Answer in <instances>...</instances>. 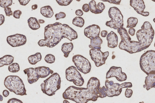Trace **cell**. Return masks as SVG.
<instances>
[{"label":"cell","instance_id":"20","mask_svg":"<svg viewBox=\"0 0 155 103\" xmlns=\"http://www.w3.org/2000/svg\"><path fill=\"white\" fill-rule=\"evenodd\" d=\"M28 22L29 27L32 30H38L40 27L38 21L35 18H30L28 20Z\"/></svg>","mask_w":155,"mask_h":103},{"label":"cell","instance_id":"8","mask_svg":"<svg viewBox=\"0 0 155 103\" xmlns=\"http://www.w3.org/2000/svg\"><path fill=\"white\" fill-rule=\"evenodd\" d=\"M73 62L80 72L84 74L90 73L91 69V65L89 61L83 56L77 54L74 56Z\"/></svg>","mask_w":155,"mask_h":103},{"label":"cell","instance_id":"29","mask_svg":"<svg viewBox=\"0 0 155 103\" xmlns=\"http://www.w3.org/2000/svg\"><path fill=\"white\" fill-rule=\"evenodd\" d=\"M66 14L64 12H60L59 13L56 14L55 15L56 20H59L60 18H63L65 17Z\"/></svg>","mask_w":155,"mask_h":103},{"label":"cell","instance_id":"17","mask_svg":"<svg viewBox=\"0 0 155 103\" xmlns=\"http://www.w3.org/2000/svg\"><path fill=\"white\" fill-rule=\"evenodd\" d=\"M40 13L43 16L47 18H51L54 15V12L52 8L50 6H47L42 7Z\"/></svg>","mask_w":155,"mask_h":103},{"label":"cell","instance_id":"32","mask_svg":"<svg viewBox=\"0 0 155 103\" xmlns=\"http://www.w3.org/2000/svg\"><path fill=\"white\" fill-rule=\"evenodd\" d=\"M133 93V91L132 90L127 88L126 89L125 95L126 97L129 98L132 96Z\"/></svg>","mask_w":155,"mask_h":103},{"label":"cell","instance_id":"27","mask_svg":"<svg viewBox=\"0 0 155 103\" xmlns=\"http://www.w3.org/2000/svg\"><path fill=\"white\" fill-rule=\"evenodd\" d=\"M44 60L47 63L52 64L55 62V58L53 55L49 54L46 56Z\"/></svg>","mask_w":155,"mask_h":103},{"label":"cell","instance_id":"43","mask_svg":"<svg viewBox=\"0 0 155 103\" xmlns=\"http://www.w3.org/2000/svg\"><path fill=\"white\" fill-rule=\"evenodd\" d=\"M38 22L40 24H44L45 22V21L43 20L39 19L38 20Z\"/></svg>","mask_w":155,"mask_h":103},{"label":"cell","instance_id":"13","mask_svg":"<svg viewBox=\"0 0 155 103\" xmlns=\"http://www.w3.org/2000/svg\"><path fill=\"white\" fill-rule=\"evenodd\" d=\"M130 6L139 14L144 16L149 15L148 12H144L145 6L143 0H130Z\"/></svg>","mask_w":155,"mask_h":103},{"label":"cell","instance_id":"24","mask_svg":"<svg viewBox=\"0 0 155 103\" xmlns=\"http://www.w3.org/2000/svg\"><path fill=\"white\" fill-rule=\"evenodd\" d=\"M138 20L137 18L131 17L128 18L127 28H134L138 24Z\"/></svg>","mask_w":155,"mask_h":103},{"label":"cell","instance_id":"5","mask_svg":"<svg viewBox=\"0 0 155 103\" xmlns=\"http://www.w3.org/2000/svg\"><path fill=\"white\" fill-rule=\"evenodd\" d=\"M23 72L27 75L28 81L30 84L36 82L40 78H46L54 73L53 70L45 66L27 68Z\"/></svg>","mask_w":155,"mask_h":103},{"label":"cell","instance_id":"22","mask_svg":"<svg viewBox=\"0 0 155 103\" xmlns=\"http://www.w3.org/2000/svg\"><path fill=\"white\" fill-rule=\"evenodd\" d=\"M90 11L91 12L95 14H99L102 12L97 8L96 2L95 0H92L89 3Z\"/></svg>","mask_w":155,"mask_h":103},{"label":"cell","instance_id":"31","mask_svg":"<svg viewBox=\"0 0 155 103\" xmlns=\"http://www.w3.org/2000/svg\"><path fill=\"white\" fill-rule=\"evenodd\" d=\"M22 14V12L20 10H16L14 12L13 16L16 18L19 19L20 18V16Z\"/></svg>","mask_w":155,"mask_h":103},{"label":"cell","instance_id":"42","mask_svg":"<svg viewBox=\"0 0 155 103\" xmlns=\"http://www.w3.org/2000/svg\"><path fill=\"white\" fill-rule=\"evenodd\" d=\"M38 8V5L37 4H34L32 6V9L33 10H36Z\"/></svg>","mask_w":155,"mask_h":103},{"label":"cell","instance_id":"35","mask_svg":"<svg viewBox=\"0 0 155 103\" xmlns=\"http://www.w3.org/2000/svg\"><path fill=\"white\" fill-rule=\"evenodd\" d=\"M82 10L84 12H87L90 11V7L89 4H85L83 5L82 7Z\"/></svg>","mask_w":155,"mask_h":103},{"label":"cell","instance_id":"40","mask_svg":"<svg viewBox=\"0 0 155 103\" xmlns=\"http://www.w3.org/2000/svg\"><path fill=\"white\" fill-rule=\"evenodd\" d=\"M108 35V31L106 30L102 31L101 33V36L103 37H106Z\"/></svg>","mask_w":155,"mask_h":103},{"label":"cell","instance_id":"36","mask_svg":"<svg viewBox=\"0 0 155 103\" xmlns=\"http://www.w3.org/2000/svg\"><path fill=\"white\" fill-rule=\"evenodd\" d=\"M31 0H18L21 5L26 6L29 3Z\"/></svg>","mask_w":155,"mask_h":103},{"label":"cell","instance_id":"19","mask_svg":"<svg viewBox=\"0 0 155 103\" xmlns=\"http://www.w3.org/2000/svg\"><path fill=\"white\" fill-rule=\"evenodd\" d=\"M14 57L11 55H6L0 59V67L4 65L11 64L13 62Z\"/></svg>","mask_w":155,"mask_h":103},{"label":"cell","instance_id":"12","mask_svg":"<svg viewBox=\"0 0 155 103\" xmlns=\"http://www.w3.org/2000/svg\"><path fill=\"white\" fill-rule=\"evenodd\" d=\"M115 77L120 82L125 81L127 79L126 74L122 72L121 68L115 66L111 67L106 74V79Z\"/></svg>","mask_w":155,"mask_h":103},{"label":"cell","instance_id":"14","mask_svg":"<svg viewBox=\"0 0 155 103\" xmlns=\"http://www.w3.org/2000/svg\"><path fill=\"white\" fill-rule=\"evenodd\" d=\"M100 32V27L97 25L93 24L86 28L84 31V33L88 38L91 40L99 37Z\"/></svg>","mask_w":155,"mask_h":103},{"label":"cell","instance_id":"28","mask_svg":"<svg viewBox=\"0 0 155 103\" xmlns=\"http://www.w3.org/2000/svg\"><path fill=\"white\" fill-rule=\"evenodd\" d=\"M73 0H56L59 5L61 6H67L71 3Z\"/></svg>","mask_w":155,"mask_h":103},{"label":"cell","instance_id":"37","mask_svg":"<svg viewBox=\"0 0 155 103\" xmlns=\"http://www.w3.org/2000/svg\"><path fill=\"white\" fill-rule=\"evenodd\" d=\"M135 30L133 28H130L129 30V33L131 36H133L135 33Z\"/></svg>","mask_w":155,"mask_h":103},{"label":"cell","instance_id":"6","mask_svg":"<svg viewBox=\"0 0 155 103\" xmlns=\"http://www.w3.org/2000/svg\"><path fill=\"white\" fill-rule=\"evenodd\" d=\"M108 14L111 20L106 22V25L107 26L115 30L124 27L123 16L118 8L111 7Z\"/></svg>","mask_w":155,"mask_h":103},{"label":"cell","instance_id":"23","mask_svg":"<svg viewBox=\"0 0 155 103\" xmlns=\"http://www.w3.org/2000/svg\"><path fill=\"white\" fill-rule=\"evenodd\" d=\"M73 24L75 26L82 28L84 25V19L80 16L76 17L73 19Z\"/></svg>","mask_w":155,"mask_h":103},{"label":"cell","instance_id":"34","mask_svg":"<svg viewBox=\"0 0 155 103\" xmlns=\"http://www.w3.org/2000/svg\"><path fill=\"white\" fill-rule=\"evenodd\" d=\"M97 7L98 9L102 12L104 10L106 7L104 4L101 2L98 3Z\"/></svg>","mask_w":155,"mask_h":103},{"label":"cell","instance_id":"30","mask_svg":"<svg viewBox=\"0 0 155 103\" xmlns=\"http://www.w3.org/2000/svg\"><path fill=\"white\" fill-rule=\"evenodd\" d=\"M4 9L7 16H11L13 15V13L11 10V8L7 7L4 8Z\"/></svg>","mask_w":155,"mask_h":103},{"label":"cell","instance_id":"25","mask_svg":"<svg viewBox=\"0 0 155 103\" xmlns=\"http://www.w3.org/2000/svg\"><path fill=\"white\" fill-rule=\"evenodd\" d=\"M8 70L10 72L16 73L20 71V67L18 63H14L9 66Z\"/></svg>","mask_w":155,"mask_h":103},{"label":"cell","instance_id":"9","mask_svg":"<svg viewBox=\"0 0 155 103\" xmlns=\"http://www.w3.org/2000/svg\"><path fill=\"white\" fill-rule=\"evenodd\" d=\"M66 78L70 82H73L75 85L81 87L84 83V79L81 74L74 66L69 67L66 70Z\"/></svg>","mask_w":155,"mask_h":103},{"label":"cell","instance_id":"46","mask_svg":"<svg viewBox=\"0 0 155 103\" xmlns=\"http://www.w3.org/2000/svg\"><path fill=\"white\" fill-rule=\"evenodd\" d=\"M152 1L155 2V0H152Z\"/></svg>","mask_w":155,"mask_h":103},{"label":"cell","instance_id":"18","mask_svg":"<svg viewBox=\"0 0 155 103\" xmlns=\"http://www.w3.org/2000/svg\"><path fill=\"white\" fill-rule=\"evenodd\" d=\"M74 47L72 43H64L62 47V51L64 54V57L66 58L68 57L70 52L73 50Z\"/></svg>","mask_w":155,"mask_h":103},{"label":"cell","instance_id":"2","mask_svg":"<svg viewBox=\"0 0 155 103\" xmlns=\"http://www.w3.org/2000/svg\"><path fill=\"white\" fill-rule=\"evenodd\" d=\"M44 39L40 40L38 44L40 47L53 48L63 38L70 41L78 38L77 32L68 25L56 22L49 24L45 28Z\"/></svg>","mask_w":155,"mask_h":103},{"label":"cell","instance_id":"1","mask_svg":"<svg viewBox=\"0 0 155 103\" xmlns=\"http://www.w3.org/2000/svg\"><path fill=\"white\" fill-rule=\"evenodd\" d=\"M63 96L65 100H72L77 103H87L91 100L96 101L98 98L106 97V89L104 86L100 87L99 79L92 77L88 82L87 88L70 86L63 93Z\"/></svg>","mask_w":155,"mask_h":103},{"label":"cell","instance_id":"33","mask_svg":"<svg viewBox=\"0 0 155 103\" xmlns=\"http://www.w3.org/2000/svg\"><path fill=\"white\" fill-rule=\"evenodd\" d=\"M7 103H22L23 102L20 100L16 99L15 98H13L9 99L7 102Z\"/></svg>","mask_w":155,"mask_h":103},{"label":"cell","instance_id":"41","mask_svg":"<svg viewBox=\"0 0 155 103\" xmlns=\"http://www.w3.org/2000/svg\"><path fill=\"white\" fill-rule=\"evenodd\" d=\"M9 92L7 90H4L3 93V94L5 97H7L9 95Z\"/></svg>","mask_w":155,"mask_h":103},{"label":"cell","instance_id":"11","mask_svg":"<svg viewBox=\"0 0 155 103\" xmlns=\"http://www.w3.org/2000/svg\"><path fill=\"white\" fill-rule=\"evenodd\" d=\"M26 41V37L25 35L19 34L9 36L7 38L8 43L13 47L24 45Z\"/></svg>","mask_w":155,"mask_h":103},{"label":"cell","instance_id":"16","mask_svg":"<svg viewBox=\"0 0 155 103\" xmlns=\"http://www.w3.org/2000/svg\"><path fill=\"white\" fill-rule=\"evenodd\" d=\"M103 43V41L99 36L91 40L90 45H89V48L91 49H101V45Z\"/></svg>","mask_w":155,"mask_h":103},{"label":"cell","instance_id":"38","mask_svg":"<svg viewBox=\"0 0 155 103\" xmlns=\"http://www.w3.org/2000/svg\"><path fill=\"white\" fill-rule=\"evenodd\" d=\"M76 15L77 16H83V11L81 10V9H78L76 11Z\"/></svg>","mask_w":155,"mask_h":103},{"label":"cell","instance_id":"3","mask_svg":"<svg viewBox=\"0 0 155 103\" xmlns=\"http://www.w3.org/2000/svg\"><path fill=\"white\" fill-rule=\"evenodd\" d=\"M61 81L59 74L54 73L41 84V90L46 94L53 96L60 89Z\"/></svg>","mask_w":155,"mask_h":103},{"label":"cell","instance_id":"15","mask_svg":"<svg viewBox=\"0 0 155 103\" xmlns=\"http://www.w3.org/2000/svg\"><path fill=\"white\" fill-rule=\"evenodd\" d=\"M108 41V46L109 47L114 49L118 45V37L113 31H111L107 36Z\"/></svg>","mask_w":155,"mask_h":103},{"label":"cell","instance_id":"39","mask_svg":"<svg viewBox=\"0 0 155 103\" xmlns=\"http://www.w3.org/2000/svg\"><path fill=\"white\" fill-rule=\"evenodd\" d=\"M5 21L4 16L2 15H0V25L1 26L4 23Z\"/></svg>","mask_w":155,"mask_h":103},{"label":"cell","instance_id":"47","mask_svg":"<svg viewBox=\"0 0 155 103\" xmlns=\"http://www.w3.org/2000/svg\"><path fill=\"white\" fill-rule=\"evenodd\" d=\"M154 46L155 47V43H154Z\"/></svg>","mask_w":155,"mask_h":103},{"label":"cell","instance_id":"10","mask_svg":"<svg viewBox=\"0 0 155 103\" xmlns=\"http://www.w3.org/2000/svg\"><path fill=\"white\" fill-rule=\"evenodd\" d=\"M90 52L91 59L98 67L105 64L106 60L109 54L108 51L103 52L101 49H91Z\"/></svg>","mask_w":155,"mask_h":103},{"label":"cell","instance_id":"21","mask_svg":"<svg viewBox=\"0 0 155 103\" xmlns=\"http://www.w3.org/2000/svg\"><path fill=\"white\" fill-rule=\"evenodd\" d=\"M42 55L40 53H37L34 55H31L28 58L30 63L32 65L36 64L42 59Z\"/></svg>","mask_w":155,"mask_h":103},{"label":"cell","instance_id":"26","mask_svg":"<svg viewBox=\"0 0 155 103\" xmlns=\"http://www.w3.org/2000/svg\"><path fill=\"white\" fill-rule=\"evenodd\" d=\"M0 5L2 7L5 8L11 6L13 4V0H0Z\"/></svg>","mask_w":155,"mask_h":103},{"label":"cell","instance_id":"7","mask_svg":"<svg viewBox=\"0 0 155 103\" xmlns=\"http://www.w3.org/2000/svg\"><path fill=\"white\" fill-rule=\"evenodd\" d=\"M105 85L106 89L107 96L113 97L119 96L122 91V89L132 87V84L130 82H126L120 84L118 83H114L112 81L106 80Z\"/></svg>","mask_w":155,"mask_h":103},{"label":"cell","instance_id":"4","mask_svg":"<svg viewBox=\"0 0 155 103\" xmlns=\"http://www.w3.org/2000/svg\"><path fill=\"white\" fill-rule=\"evenodd\" d=\"M4 84L11 92L17 95H26V91L22 79L16 76H9L5 79Z\"/></svg>","mask_w":155,"mask_h":103},{"label":"cell","instance_id":"45","mask_svg":"<svg viewBox=\"0 0 155 103\" xmlns=\"http://www.w3.org/2000/svg\"><path fill=\"white\" fill-rule=\"evenodd\" d=\"M153 21L155 23V18L154 19Z\"/></svg>","mask_w":155,"mask_h":103},{"label":"cell","instance_id":"44","mask_svg":"<svg viewBox=\"0 0 155 103\" xmlns=\"http://www.w3.org/2000/svg\"><path fill=\"white\" fill-rule=\"evenodd\" d=\"M76 1L78 2H80L81 1V0H76Z\"/></svg>","mask_w":155,"mask_h":103}]
</instances>
